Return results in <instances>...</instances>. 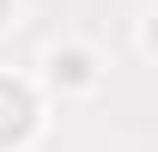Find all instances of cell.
<instances>
[{
    "label": "cell",
    "mask_w": 158,
    "mask_h": 152,
    "mask_svg": "<svg viewBox=\"0 0 158 152\" xmlns=\"http://www.w3.org/2000/svg\"><path fill=\"white\" fill-rule=\"evenodd\" d=\"M152 49H158V19H152Z\"/></svg>",
    "instance_id": "cell-3"
},
{
    "label": "cell",
    "mask_w": 158,
    "mask_h": 152,
    "mask_svg": "<svg viewBox=\"0 0 158 152\" xmlns=\"http://www.w3.org/2000/svg\"><path fill=\"white\" fill-rule=\"evenodd\" d=\"M0 12H6V0H0Z\"/></svg>",
    "instance_id": "cell-4"
},
{
    "label": "cell",
    "mask_w": 158,
    "mask_h": 152,
    "mask_svg": "<svg viewBox=\"0 0 158 152\" xmlns=\"http://www.w3.org/2000/svg\"><path fill=\"white\" fill-rule=\"evenodd\" d=\"M31 91H24V85H12V79H0V146H6V140H19L24 128H31Z\"/></svg>",
    "instance_id": "cell-1"
},
{
    "label": "cell",
    "mask_w": 158,
    "mask_h": 152,
    "mask_svg": "<svg viewBox=\"0 0 158 152\" xmlns=\"http://www.w3.org/2000/svg\"><path fill=\"white\" fill-rule=\"evenodd\" d=\"M55 79H67V85H85V79H91V61L79 55V49H67V55H55Z\"/></svg>",
    "instance_id": "cell-2"
}]
</instances>
